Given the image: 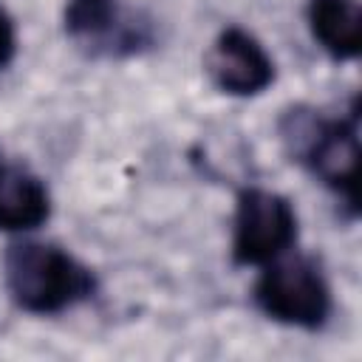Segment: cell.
I'll return each mask as SVG.
<instances>
[{"label": "cell", "mask_w": 362, "mask_h": 362, "mask_svg": "<svg viewBox=\"0 0 362 362\" xmlns=\"http://www.w3.org/2000/svg\"><path fill=\"white\" fill-rule=\"evenodd\" d=\"M3 286L11 303L31 317H57L99 291L96 272L51 240L20 238L6 246L3 260Z\"/></svg>", "instance_id": "7a4b0ae2"}, {"label": "cell", "mask_w": 362, "mask_h": 362, "mask_svg": "<svg viewBox=\"0 0 362 362\" xmlns=\"http://www.w3.org/2000/svg\"><path fill=\"white\" fill-rule=\"evenodd\" d=\"M300 221L294 204L266 187H243L232 212L229 255L235 266H266L297 246Z\"/></svg>", "instance_id": "5b68a950"}, {"label": "cell", "mask_w": 362, "mask_h": 362, "mask_svg": "<svg viewBox=\"0 0 362 362\" xmlns=\"http://www.w3.org/2000/svg\"><path fill=\"white\" fill-rule=\"evenodd\" d=\"M65 37L90 57L127 59L156 48V23L124 0H65Z\"/></svg>", "instance_id": "277c9868"}, {"label": "cell", "mask_w": 362, "mask_h": 362, "mask_svg": "<svg viewBox=\"0 0 362 362\" xmlns=\"http://www.w3.org/2000/svg\"><path fill=\"white\" fill-rule=\"evenodd\" d=\"M51 209L54 204L45 181L0 150V232L28 235L51 218Z\"/></svg>", "instance_id": "52a82bcc"}, {"label": "cell", "mask_w": 362, "mask_h": 362, "mask_svg": "<svg viewBox=\"0 0 362 362\" xmlns=\"http://www.w3.org/2000/svg\"><path fill=\"white\" fill-rule=\"evenodd\" d=\"M277 136L286 156L320 181L354 221L359 215V96L339 116L291 105L277 119Z\"/></svg>", "instance_id": "6da1fadb"}, {"label": "cell", "mask_w": 362, "mask_h": 362, "mask_svg": "<svg viewBox=\"0 0 362 362\" xmlns=\"http://www.w3.org/2000/svg\"><path fill=\"white\" fill-rule=\"evenodd\" d=\"M17 57V25L8 8L0 3V71H6Z\"/></svg>", "instance_id": "9c48e42d"}, {"label": "cell", "mask_w": 362, "mask_h": 362, "mask_svg": "<svg viewBox=\"0 0 362 362\" xmlns=\"http://www.w3.org/2000/svg\"><path fill=\"white\" fill-rule=\"evenodd\" d=\"M206 74L221 93L238 99L260 96L277 79V68L266 45L240 25L218 31L206 54Z\"/></svg>", "instance_id": "8992f818"}, {"label": "cell", "mask_w": 362, "mask_h": 362, "mask_svg": "<svg viewBox=\"0 0 362 362\" xmlns=\"http://www.w3.org/2000/svg\"><path fill=\"white\" fill-rule=\"evenodd\" d=\"M311 40L334 62H354L362 51L359 0H305Z\"/></svg>", "instance_id": "ba28073f"}, {"label": "cell", "mask_w": 362, "mask_h": 362, "mask_svg": "<svg viewBox=\"0 0 362 362\" xmlns=\"http://www.w3.org/2000/svg\"><path fill=\"white\" fill-rule=\"evenodd\" d=\"M252 303L266 320L311 334L322 331L334 314V291L322 263L294 249L260 266Z\"/></svg>", "instance_id": "3957f363"}]
</instances>
